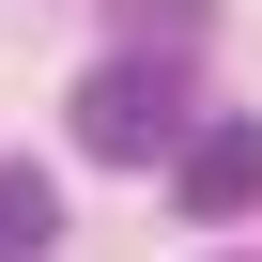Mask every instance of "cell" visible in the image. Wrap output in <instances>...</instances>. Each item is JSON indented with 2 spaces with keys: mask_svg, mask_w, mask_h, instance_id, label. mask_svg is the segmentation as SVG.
I'll use <instances>...</instances> for the list:
<instances>
[{
  "mask_svg": "<svg viewBox=\"0 0 262 262\" xmlns=\"http://www.w3.org/2000/svg\"><path fill=\"white\" fill-rule=\"evenodd\" d=\"M185 139H201V77H185L170 47H123V62L77 77V155H93V170H170Z\"/></svg>",
  "mask_w": 262,
  "mask_h": 262,
  "instance_id": "cell-1",
  "label": "cell"
},
{
  "mask_svg": "<svg viewBox=\"0 0 262 262\" xmlns=\"http://www.w3.org/2000/svg\"><path fill=\"white\" fill-rule=\"evenodd\" d=\"M216 0H123V47H201Z\"/></svg>",
  "mask_w": 262,
  "mask_h": 262,
  "instance_id": "cell-4",
  "label": "cell"
},
{
  "mask_svg": "<svg viewBox=\"0 0 262 262\" xmlns=\"http://www.w3.org/2000/svg\"><path fill=\"white\" fill-rule=\"evenodd\" d=\"M47 247H62V185L31 155H0V262H47Z\"/></svg>",
  "mask_w": 262,
  "mask_h": 262,
  "instance_id": "cell-3",
  "label": "cell"
},
{
  "mask_svg": "<svg viewBox=\"0 0 262 262\" xmlns=\"http://www.w3.org/2000/svg\"><path fill=\"white\" fill-rule=\"evenodd\" d=\"M170 185H185V216H262V123H201Z\"/></svg>",
  "mask_w": 262,
  "mask_h": 262,
  "instance_id": "cell-2",
  "label": "cell"
}]
</instances>
